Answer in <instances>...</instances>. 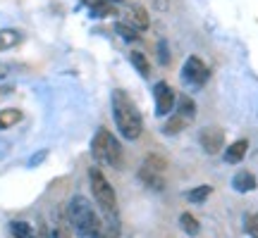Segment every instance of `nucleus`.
<instances>
[{
	"label": "nucleus",
	"instance_id": "a878e982",
	"mask_svg": "<svg viewBox=\"0 0 258 238\" xmlns=\"http://www.w3.org/2000/svg\"><path fill=\"white\" fill-rule=\"evenodd\" d=\"M53 238H72V236H70V226H64V224H57L55 231H53Z\"/></svg>",
	"mask_w": 258,
	"mask_h": 238
},
{
	"label": "nucleus",
	"instance_id": "412c9836",
	"mask_svg": "<svg viewBox=\"0 0 258 238\" xmlns=\"http://www.w3.org/2000/svg\"><path fill=\"white\" fill-rule=\"evenodd\" d=\"M144 167L153 169V172H160V174H165V172H167V160L153 153V155H148L146 160H144Z\"/></svg>",
	"mask_w": 258,
	"mask_h": 238
},
{
	"label": "nucleus",
	"instance_id": "423d86ee",
	"mask_svg": "<svg viewBox=\"0 0 258 238\" xmlns=\"http://www.w3.org/2000/svg\"><path fill=\"white\" fill-rule=\"evenodd\" d=\"M153 98H156V114L158 117H167L172 114V107H175V88L165 81H158L153 86Z\"/></svg>",
	"mask_w": 258,
	"mask_h": 238
},
{
	"label": "nucleus",
	"instance_id": "bb28decb",
	"mask_svg": "<svg viewBox=\"0 0 258 238\" xmlns=\"http://www.w3.org/2000/svg\"><path fill=\"white\" fill-rule=\"evenodd\" d=\"M153 5H156V10H160V12H163V10L170 8V0H153Z\"/></svg>",
	"mask_w": 258,
	"mask_h": 238
},
{
	"label": "nucleus",
	"instance_id": "c85d7f7f",
	"mask_svg": "<svg viewBox=\"0 0 258 238\" xmlns=\"http://www.w3.org/2000/svg\"><path fill=\"white\" fill-rule=\"evenodd\" d=\"M82 3H84V5H89V8H96V5H101V3H103V0H82Z\"/></svg>",
	"mask_w": 258,
	"mask_h": 238
},
{
	"label": "nucleus",
	"instance_id": "7ed1b4c3",
	"mask_svg": "<svg viewBox=\"0 0 258 238\" xmlns=\"http://www.w3.org/2000/svg\"><path fill=\"white\" fill-rule=\"evenodd\" d=\"M91 155L101 165H108L112 169H120L122 167V146L108 129H98L96 131V136L91 141Z\"/></svg>",
	"mask_w": 258,
	"mask_h": 238
},
{
	"label": "nucleus",
	"instance_id": "b1692460",
	"mask_svg": "<svg viewBox=\"0 0 258 238\" xmlns=\"http://www.w3.org/2000/svg\"><path fill=\"white\" fill-rule=\"evenodd\" d=\"M158 60L160 64H170V50H167V43L158 41Z\"/></svg>",
	"mask_w": 258,
	"mask_h": 238
},
{
	"label": "nucleus",
	"instance_id": "0eeeda50",
	"mask_svg": "<svg viewBox=\"0 0 258 238\" xmlns=\"http://www.w3.org/2000/svg\"><path fill=\"white\" fill-rule=\"evenodd\" d=\"M199 143L208 155H218L222 148H225V131L220 127H206L199 134Z\"/></svg>",
	"mask_w": 258,
	"mask_h": 238
},
{
	"label": "nucleus",
	"instance_id": "5701e85b",
	"mask_svg": "<svg viewBox=\"0 0 258 238\" xmlns=\"http://www.w3.org/2000/svg\"><path fill=\"white\" fill-rule=\"evenodd\" d=\"M10 231H12V236L17 238H29L31 236V224H27V221H12Z\"/></svg>",
	"mask_w": 258,
	"mask_h": 238
},
{
	"label": "nucleus",
	"instance_id": "f3484780",
	"mask_svg": "<svg viewBox=\"0 0 258 238\" xmlns=\"http://www.w3.org/2000/svg\"><path fill=\"white\" fill-rule=\"evenodd\" d=\"M189 124L184 117H179V114H167L165 119V127H163V134H170V136H175L179 131H184V127Z\"/></svg>",
	"mask_w": 258,
	"mask_h": 238
},
{
	"label": "nucleus",
	"instance_id": "ddd939ff",
	"mask_svg": "<svg viewBox=\"0 0 258 238\" xmlns=\"http://www.w3.org/2000/svg\"><path fill=\"white\" fill-rule=\"evenodd\" d=\"M22 31L17 29H0V50H10V48H15L22 43Z\"/></svg>",
	"mask_w": 258,
	"mask_h": 238
},
{
	"label": "nucleus",
	"instance_id": "4468645a",
	"mask_svg": "<svg viewBox=\"0 0 258 238\" xmlns=\"http://www.w3.org/2000/svg\"><path fill=\"white\" fill-rule=\"evenodd\" d=\"M129 62H132V67H134V69H137L144 79H148V76H151V62H148V57L144 55V53L132 50V53H129Z\"/></svg>",
	"mask_w": 258,
	"mask_h": 238
},
{
	"label": "nucleus",
	"instance_id": "7c9ffc66",
	"mask_svg": "<svg viewBox=\"0 0 258 238\" xmlns=\"http://www.w3.org/2000/svg\"><path fill=\"white\" fill-rule=\"evenodd\" d=\"M108 3H127V0H108Z\"/></svg>",
	"mask_w": 258,
	"mask_h": 238
},
{
	"label": "nucleus",
	"instance_id": "9b49d317",
	"mask_svg": "<svg viewBox=\"0 0 258 238\" xmlns=\"http://www.w3.org/2000/svg\"><path fill=\"white\" fill-rule=\"evenodd\" d=\"M246 150H249V141H246V138H239V141H234V143L222 153V157H225V162H227V165H237V162L244 160Z\"/></svg>",
	"mask_w": 258,
	"mask_h": 238
},
{
	"label": "nucleus",
	"instance_id": "9d476101",
	"mask_svg": "<svg viewBox=\"0 0 258 238\" xmlns=\"http://www.w3.org/2000/svg\"><path fill=\"white\" fill-rule=\"evenodd\" d=\"M256 176L251 174L249 169H241V172H237L234 174V179H232V188L234 191H239V193H251V191H256Z\"/></svg>",
	"mask_w": 258,
	"mask_h": 238
},
{
	"label": "nucleus",
	"instance_id": "f03ea898",
	"mask_svg": "<svg viewBox=\"0 0 258 238\" xmlns=\"http://www.w3.org/2000/svg\"><path fill=\"white\" fill-rule=\"evenodd\" d=\"M67 219L82 238H98L103 226V219L96 214L93 205L84 195H74L67 205Z\"/></svg>",
	"mask_w": 258,
	"mask_h": 238
},
{
	"label": "nucleus",
	"instance_id": "2f4dec72",
	"mask_svg": "<svg viewBox=\"0 0 258 238\" xmlns=\"http://www.w3.org/2000/svg\"><path fill=\"white\" fill-rule=\"evenodd\" d=\"M29 238H34V233H31V236H29Z\"/></svg>",
	"mask_w": 258,
	"mask_h": 238
},
{
	"label": "nucleus",
	"instance_id": "6ab92c4d",
	"mask_svg": "<svg viewBox=\"0 0 258 238\" xmlns=\"http://www.w3.org/2000/svg\"><path fill=\"white\" fill-rule=\"evenodd\" d=\"M115 31L120 34L122 41H127V43H137V41H141V36H139V31L132 24H127V22H117L115 24Z\"/></svg>",
	"mask_w": 258,
	"mask_h": 238
},
{
	"label": "nucleus",
	"instance_id": "aec40b11",
	"mask_svg": "<svg viewBox=\"0 0 258 238\" xmlns=\"http://www.w3.org/2000/svg\"><path fill=\"white\" fill-rule=\"evenodd\" d=\"M213 193V186H196V188H191V191L186 193V200L189 202H203L208 200Z\"/></svg>",
	"mask_w": 258,
	"mask_h": 238
},
{
	"label": "nucleus",
	"instance_id": "a211bd4d",
	"mask_svg": "<svg viewBox=\"0 0 258 238\" xmlns=\"http://www.w3.org/2000/svg\"><path fill=\"white\" fill-rule=\"evenodd\" d=\"M179 226H182V231L189 233V236H199V231H201L199 219H196L194 214H189V212H182V217H179Z\"/></svg>",
	"mask_w": 258,
	"mask_h": 238
},
{
	"label": "nucleus",
	"instance_id": "393cba45",
	"mask_svg": "<svg viewBox=\"0 0 258 238\" xmlns=\"http://www.w3.org/2000/svg\"><path fill=\"white\" fill-rule=\"evenodd\" d=\"M246 231H249L253 238H258V214H253V217L246 219Z\"/></svg>",
	"mask_w": 258,
	"mask_h": 238
},
{
	"label": "nucleus",
	"instance_id": "2eb2a0df",
	"mask_svg": "<svg viewBox=\"0 0 258 238\" xmlns=\"http://www.w3.org/2000/svg\"><path fill=\"white\" fill-rule=\"evenodd\" d=\"M177 114H179V117H184L186 122H194V119H196V102H194L191 95H182V98H179Z\"/></svg>",
	"mask_w": 258,
	"mask_h": 238
},
{
	"label": "nucleus",
	"instance_id": "20e7f679",
	"mask_svg": "<svg viewBox=\"0 0 258 238\" xmlns=\"http://www.w3.org/2000/svg\"><path fill=\"white\" fill-rule=\"evenodd\" d=\"M89 179H91V193L96 202H98V207L105 214H117V195H115L112 183L105 179V174L98 167H91L89 169Z\"/></svg>",
	"mask_w": 258,
	"mask_h": 238
},
{
	"label": "nucleus",
	"instance_id": "39448f33",
	"mask_svg": "<svg viewBox=\"0 0 258 238\" xmlns=\"http://www.w3.org/2000/svg\"><path fill=\"white\" fill-rule=\"evenodd\" d=\"M208 76H211V69L206 67V62H203L201 57H186L184 67H182V79H184L186 83H191V86H196V88H201L203 83L208 81Z\"/></svg>",
	"mask_w": 258,
	"mask_h": 238
},
{
	"label": "nucleus",
	"instance_id": "cd10ccee",
	"mask_svg": "<svg viewBox=\"0 0 258 238\" xmlns=\"http://www.w3.org/2000/svg\"><path fill=\"white\" fill-rule=\"evenodd\" d=\"M12 93V86H0V100L5 98V95H10Z\"/></svg>",
	"mask_w": 258,
	"mask_h": 238
},
{
	"label": "nucleus",
	"instance_id": "c756f323",
	"mask_svg": "<svg viewBox=\"0 0 258 238\" xmlns=\"http://www.w3.org/2000/svg\"><path fill=\"white\" fill-rule=\"evenodd\" d=\"M43 157H46V150H43V153H38V155L34 157V160H31V165H38V162H41Z\"/></svg>",
	"mask_w": 258,
	"mask_h": 238
},
{
	"label": "nucleus",
	"instance_id": "dca6fc26",
	"mask_svg": "<svg viewBox=\"0 0 258 238\" xmlns=\"http://www.w3.org/2000/svg\"><path fill=\"white\" fill-rule=\"evenodd\" d=\"M22 110H17V107H8V110H0V131L3 129H10L15 127V124H19L22 122Z\"/></svg>",
	"mask_w": 258,
	"mask_h": 238
},
{
	"label": "nucleus",
	"instance_id": "f8f14e48",
	"mask_svg": "<svg viewBox=\"0 0 258 238\" xmlns=\"http://www.w3.org/2000/svg\"><path fill=\"white\" fill-rule=\"evenodd\" d=\"M120 217L117 214H105V221L101 226L98 238H120Z\"/></svg>",
	"mask_w": 258,
	"mask_h": 238
},
{
	"label": "nucleus",
	"instance_id": "f257e3e1",
	"mask_svg": "<svg viewBox=\"0 0 258 238\" xmlns=\"http://www.w3.org/2000/svg\"><path fill=\"white\" fill-rule=\"evenodd\" d=\"M110 102H112V119L117 124V131L127 141H137L141 136V131H144V119H141L137 102L132 100L124 91H120V88L112 91Z\"/></svg>",
	"mask_w": 258,
	"mask_h": 238
},
{
	"label": "nucleus",
	"instance_id": "4be33fe9",
	"mask_svg": "<svg viewBox=\"0 0 258 238\" xmlns=\"http://www.w3.org/2000/svg\"><path fill=\"white\" fill-rule=\"evenodd\" d=\"M91 12H93V17H98V19H101V17H117V10L112 8L108 0H103L101 5H96Z\"/></svg>",
	"mask_w": 258,
	"mask_h": 238
},
{
	"label": "nucleus",
	"instance_id": "6e6552de",
	"mask_svg": "<svg viewBox=\"0 0 258 238\" xmlns=\"http://www.w3.org/2000/svg\"><path fill=\"white\" fill-rule=\"evenodd\" d=\"M139 179L146 183V188H151V191H165V174H160V172H153V169L141 165Z\"/></svg>",
	"mask_w": 258,
	"mask_h": 238
},
{
	"label": "nucleus",
	"instance_id": "1a4fd4ad",
	"mask_svg": "<svg viewBox=\"0 0 258 238\" xmlns=\"http://www.w3.org/2000/svg\"><path fill=\"white\" fill-rule=\"evenodd\" d=\"M127 24H132L134 29H148L151 27V19L144 5H129L127 8Z\"/></svg>",
	"mask_w": 258,
	"mask_h": 238
}]
</instances>
